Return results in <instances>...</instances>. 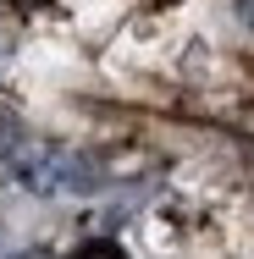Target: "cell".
Segmentation results:
<instances>
[{
  "label": "cell",
  "instance_id": "7a4b0ae2",
  "mask_svg": "<svg viewBox=\"0 0 254 259\" xmlns=\"http://www.w3.org/2000/svg\"><path fill=\"white\" fill-rule=\"evenodd\" d=\"M100 188V165L89 155H61V177H55V193H94Z\"/></svg>",
  "mask_w": 254,
  "mask_h": 259
},
{
  "label": "cell",
  "instance_id": "5b68a950",
  "mask_svg": "<svg viewBox=\"0 0 254 259\" xmlns=\"http://www.w3.org/2000/svg\"><path fill=\"white\" fill-rule=\"evenodd\" d=\"M238 11H243V22L254 28V0H238Z\"/></svg>",
  "mask_w": 254,
  "mask_h": 259
},
{
  "label": "cell",
  "instance_id": "6da1fadb",
  "mask_svg": "<svg viewBox=\"0 0 254 259\" xmlns=\"http://www.w3.org/2000/svg\"><path fill=\"white\" fill-rule=\"evenodd\" d=\"M55 177H61V149L17 155V182H22L28 193H55Z\"/></svg>",
  "mask_w": 254,
  "mask_h": 259
},
{
  "label": "cell",
  "instance_id": "277c9868",
  "mask_svg": "<svg viewBox=\"0 0 254 259\" xmlns=\"http://www.w3.org/2000/svg\"><path fill=\"white\" fill-rule=\"evenodd\" d=\"M72 259H122V248H116V243H105V237H100V243H83V248H78Z\"/></svg>",
  "mask_w": 254,
  "mask_h": 259
},
{
  "label": "cell",
  "instance_id": "3957f363",
  "mask_svg": "<svg viewBox=\"0 0 254 259\" xmlns=\"http://www.w3.org/2000/svg\"><path fill=\"white\" fill-rule=\"evenodd\" d=\"M22 155V116L11 105H0V160H17Z\"/></svg>",
  "mask_w": 254,
  "mask_h": 259
}]
</instances>
